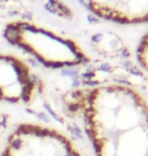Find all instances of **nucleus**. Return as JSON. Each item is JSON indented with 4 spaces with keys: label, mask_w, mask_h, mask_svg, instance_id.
<instances>
[{
    "label": "nucleus",
    "mask_w": 148,
    "mask_h": 156,
    "mask_svg": "<svg viewBox=\"0 0 148 156\" xmlns=\"http://www.w3.org/2000/svg\"><path fill=\"white\" fill-rule=\"evenodd\" d=\"M66 108L79 117L96 156H148V101L127 84L72 90Z\"/></svg>",
    "instance_id": "obj_1"
},
{
    "label": "nucleus",
    "mask_w": 148,
    "mask_h": 156,
    "mask_svg": "<svg viewBox=\"0 0 148 156\" xmlns=\"http://www.w3.org/2000/svg\"><path fill=\"white\" fill-rule=\"evenodd\" d=\"M0 58H1V56H0Z\"/></svg>",
    "instance_id": "obj_10"
},
{
    "label": "nucleus",
    "mask_w": 148,
    "mask_h": 156,
    "mask_svg": "<svg viewBox=\"0 0 148 156\" xmlns=\"http://www.w3.org/2000/svg\"><path fill=\"white\" fill-rule=\"evenodd\" d=\"M21 17H23V20H26L27 23V21H31V20H33V13H31V11L27 10V11H24L23 14H21Z\"/></svg>",
    "instance_id": "obj_6"
},
{
    "label": "nucleus",
    "mask_w": 148,
    "mask_h": 156,
    "mask_svg": "<svg viewBox=\"0 0 148 156\" xmlns=\"http://www.w3.org/2000/svg\"><path fill=\"white\" fill-rule=\"evenodd\" d=\"M20 12L18 10H9L8 11V15L9 16H17V15H20Z\"/></svg>",
    "instance_id": "obj_7"
},
{
    "label": "nucleus",
    "mask_w": 148,
    "mask_h": 156,
    "mask_svg": "<svg viewBox=\"0 0 148 156\" xmlns=\"http://www.w3.org/2000/svg\"><path fill=\"white\" fill-rule=\"evenodd\" d=\"M136 55L141 67L148 72V32L141 38L138 44Z\"/></svg>",
    "instance_id": "obj_3"
},
{
    "label": "nucleus",
    "mask_w": 148,
    "mask_h": 156,
    "mask_svg": "<svg viewBox=\"0 0 148 156\" xmlns=\"http://www.w3.org/2000/svg\"><path fill=\"white\" fill-rule=\"evenodd\" d=\"M96 17L118 24L148 23V0H78Z\"/></svg>",
    "instance_id": "obj_2"
},
{
    "label": "nucleus",
    "mask_w": 148,
    "mask_h": 156,
    "mask_svg": "<svg viewBox=\"0 0 148 156\" xmlns=\"http://www.w3.org/2000/svg\"><path fill=\"white\" fill-rule=\"evenodd\" d=\"M3 36L7 40V42L12 46H17L23 41L21 40L23 39V32L18 29L16 23L7 24Z\"/></svg>",
    "instance_id": "obj_4"
},
{
    "label": "nucleus",
    "mask_w": 148,
    "mask_h": 156,
    "mask_svg": "<svg viewBox=\"0 0 148 156\" xmlns=\"http://www.w3.org/2000/svg\"><path fill=\"white\" fill-rule=\"evenodd\" d=\"M8 1H9V0H0V3H6Z\"/></svg>",
    "instance_id": "obj_8"
},
{
    "label": "nucleus",
    "mask_w": 148,
    "mask_h": 156,
    "mask_svg": "<svg viewBox=\"0 0 148 156\" xmlns=\"http://www.w3.org/2000/svg\"><path fill=\"white\" fill-rule=\"evenodd\" d=\"M2 98V95H1V91H0V99Z\"/></svg>",
    "instance_id": "obj_9"
},
{
    "label": "nucleus",
    "mask_w": 148,
    "mask_h": 156,
    "mask_svg": "<svg viewBox=\"0 0 148 156\" xmlns=\"http://www.w3.org/2000/svg\"><path fill=\"white\" fill-rule=\"evenodd\" d=\"M45 9H46L47 11H49L50 13L57 14V15H59V16H62V15L60 14V12L58 11V9L56 8V6L52 5V4H50V3H48V2H47L46 4H45Z\"/></svg>",
    "instance_id": "obj_5"
}]
</instances>
